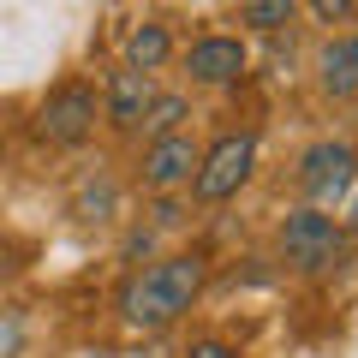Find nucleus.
<instances>
[{
  "mask_svg": "<svg viewBox=\"0 0 358 358\" xmlns=\"http://www.w3.org/2000/svg\"><path fill=\"white\" fill-rule=\"evenodd\" d=\"M203 281H209L203 251H167V257H155V263H143L131 275V287L120 293V317L138 334H162L197 305Z\"/></svg>",
  "mask_w": 358,
  "mask_h": 358,
  "instance_id": "1",
  "label": "nucleus"
},
{
  "mask_svg": "<svg viewBox=\"0 0 358 358\" xmlns=\"http://www.w3.org/2000/svg\"><path fill=\"white\" fill-rule=\"evenodd\" d=\"M275 245H281V257L299 268V275H322V268L341 257V221H334L329 209H317V203L287 209Z\"/></svg>",
  "mask_w": 358,
  "mask_h": 358,
  "instance_id": "2",
  "label": "nucleus"
},
{
  "mask_svg": "<svg viewBox=\"0 0 358 358\" xmlns=\"http://www.w3.org/2000/svg\"><path fill=\"white\" fill-rule=\"evenodd\" d=\"M251 167H257V138L251 131H227L221 143H209L203 162H197V173H192L197 203H227V197H239V185L251 179Z\"/></svg>",
  "mask_w": 358,
  "mask_h": 358,
  "instance_id": "3",
  "label": "nucleus"
},
{
  "mask_svg": "<svg viewBox=\"0 0 358 358\" xmlns=\"http://www.w3.org/2000/svg\"><path fill=\"white\" fill-rule=\"evenodd\" d=\"M293 179H299V192L322 209V203H334V197L352 192V179H358V150H352V143H341V138H317L305 155H299Z\"/></svg>",
  "mask_w": 358,
  "mask_h": 358,
  "instance_id": "4",
  "label": "nucleus"
},
{
  "mask_svg": "<svg viewBox=\"0 0 358 358\" xmlns=\"http://www.w3.org/2000/svg\"><path fill=\"white\" fill-rule=\"evenodd\" d=\"M96 114H102V102H96V90H90V84H60L48 102H42L36 131L54 143V150H78V143L96 131Z\"/></svg>",
  "mask_w": 358,
  "mask_h": 358,
  "instance_id": "5",
  "label": "nucleus"
},
{
  "mask_svg": "<svg viewBox=\"0 0 358 358\" xmlns=\"http://www.w3.org/2000/svg\"><path fill=\"white\" fill-rule=\"evenodd\" d=\"M197 162H203V143L192 138V131H167V138H155L150 150L138 155V185L155 197L179 192V185H192Z\"/></svg>",
  "mask_w": 358,
  "mask_h": 358,
  "instance_id": "6",
  "label": "nucleus"
},
{
  "mask_svg": "<svg viewBox=\"0 0 358 358\" xmlns=\"http://www.w3.org/2000/svg\"><path fill=\"white\" fill-rule=\"evenodd\" d=\"M245 66H251L245 42L239 36H221V30H209V36H197L192 48H185V72H192V84H209V90L239 84Z\"/></svg>",
  "mask_w": 358,
  "mask_h": 358,
  "instance_id": "7",
  "label": "nucleus"
},
{
  "mask_svg": "<svg viewBox=\"0 0 358 358\" xmlns=\"http://www.w3.org/2000/svg\"><path fill=\"white\" fill-rule=\"evenodd\" d=\"M155 102V78L138 72V66H120L114 78H108V96H102V120L114 131H138V120L150 114Z\"/></svg>",
  "mask_w": 358,
  "mask_h": 358,
  "instance_id": "8",
  "label": "nucleus"
},
{
  "mask_svg": "<svg viewBox=\"0 0 358 358\" xmlns=\"http://www.w3.org/2000/svg\"><path fill=\"white\" fill-rule=\"evenodd\" d=\"M317 84H322V96H334V102H352V96H358V36H352V30L322 42Z\"/></svg>",
  "mask_w": 358,
  "mask_h": 358,
  "instance_id": "9",
  "label": "nucleus"
},
{
  "mask_svg": "<svg viewBox=\"0 0 358 358\" xmlns=\"http://www.w3.org/2000/svg\"><path fill=\"white\" fill-rule=\"evenodd\" d=\"M173 60V30L167 24H138L126 42V66H138V72H155V66Z\"/></svg>",
  "mask_w": 358,
  "mask_h": 358,
  "instance_id": "10",
  "label": "nucleus"
},
{
  "mask_svg": "<svg viewBox=\"0 0 358 358\" xmlns=\"http://www.w3.org/2000/svg\"><path fill=\"white\" fill-rule=\"evenodd\" d=\"M185 120H192V96H179V90L162 96V90H155V102H150V114L138 120V131L155 143V138H167V131H185Z\"/></svg>",
  "mask_w": 358,
  "mask_h": 358,
  "instance_id": "11",
  "label": "nucleus"
},
{
  "mask_svg": "<svg viewBox=\"0 0 358 358\" xmlns=\"http://www.w3.org/2000/svg\"><path fill=\"white\" fill-rule=\"evenodd\" d=\"M293 13H299V0H245L239 6L245 30H257V36H281L293 24Z\"/></svg>",
  "mask_w": 358,
  "mask_h": 358,
  "instance_id": "12",
  "label": "nucleus"
},
{
  "mask_svg": "<svg viewBox=\"0 0 358 358\" xmlns=\"http://www.w3.org/2000/svg\"><path fill=\"white\" fill-rule=\"evenodd\" d=\"M78 215L84 221H108L114 215V179H90L84 192H78Z\"/></svg>",
  "mask_w": 358,
  "mask_h": 358,
  "instance_id": "13",
  "label": "nucleus"
},
{
  "mask_svg": "<svg viewBox=\"0 0 358 358\" xmlns=\"http://www.w3.org/2000/svg\"><path fill=\"white\" fill-rule=\"evenodd\" d=\"M310 13H317V24H346L358 13V0H310Z\"/></svg>",
  "mask_w": 358,
  "mask_h": 358,
  "instance_id": "14",
  "label": "nucleus"
},
{
  "mask_svg": "<svg viewBox=\"0 0 358 358\" xmlns=\"http://www.w3.org/2000/svg\"><path fill=\"white\" fill-rule=\"evenodd\" d=\"M192 358H239V352H233V346H221V341H197Z\"/></svg>",
  "mask_w": 358,
  "mask_h": 358,
  "instance_id": "15",
  "label": "nucleus"
}]
</instances>
